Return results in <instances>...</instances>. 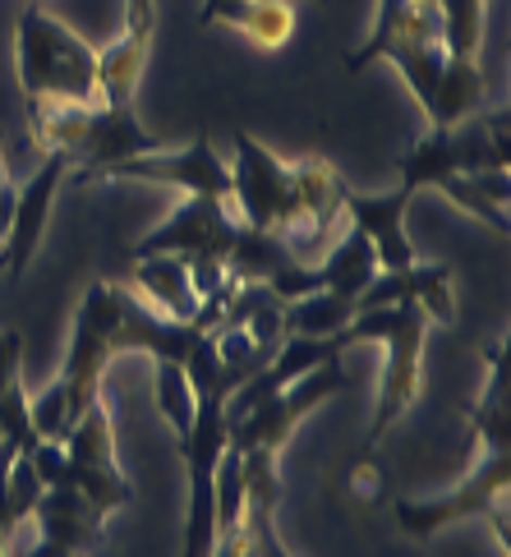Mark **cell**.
<instances>
[{
  "label": "cell",
  "instance_id": "obj_31",
  "mask_svg": "<svg viewBox=\"0 0 511 557\" xmlns=\"http://www.w3.org/2000/svg\"><path fill=\"white\" fill-rule=\"evenodd\" d=\"M245 10V0H208L199 10V28H212V24H235Z\"/></svg>",
  "mask_w": 511,
  "mask_h": 557
},
{
  "label": "cell",
  "instance_id": "obj_24",
  "mask_svg": "<svg viewBox=\"0 0 511 557\" xmlns=\"http://www.w3.org/2000/svg\"><path fill=\"white\" fill-rule=\"evenodd\" d=\"M230 28H240L253 47L282 51L290 42V33H295V5L290 0H245V10Z\"/></svg>",
  "mask_w": 511,
  "mask_h": 557
},
{
  "label": "cell",
  "instance_id": "obj_28",
  "mask_svg": "<svg viewBox=\"0 0 511 557\" xmlns=\"http://www.w3.org/2000/svg\"><path fill=\"white\" fill-rule=\"evenodd\" d=\"M28 420H33V433L42 437V443H61V437L70 433V396H65L61 377H55L42 396L28 401Z\"/></svg>",
  "mask_w": 511,
  "mask_h": 557
},
{
  "label": "cell",
  "instance_id": "obj_21",
  "mask_svg": "<svg viewBox=\"0 0 511 557\" xmlns=\"http://www.w3.org/2000/svg\"><path fill=\"white\" fill-rule=\"evenodd\" d=\"M319 272H323V290H337V295H350V300H356L373 276H378V253H373V245L350 226L341 240L332 245L327 263H319Z\"/></svg>",
  "mask_w": 511,
  "mask_h": 557
},
{
  "label": "cell",
  "instance_id": "obj_3",
  "mask_svg": "<svg viewBox=\"0 0 511 557\" xmlns=\"http://www.w3.org/2000/svg\"><path fill=\"white\" fill-rule=\"evenodd\" d=\"M18 88L24 107L97 102V47H88L37 0L18 14Z\"/></svg>",
  "mask_w": 511,
  "mask_h": 557
},
{
  "label": "cell",
  "instance_id": "obj_9",
  "mask_svg": "<svg viewBox=\"0 0 511 557\" xmlns=\"http://www.w3.org/2000/svg\"><path fill=\"white\" fill-rule=\"evenodd\" d=\"M475 171H507V152L494 148L479 115H470V121L451 129H428L401 152V185L410 189L443 185L447 175H475Z\"/></svg>",
  "mask_w": 511,
  "mask_h": 557
},
{
  "label": "cell",
  "instance_id": "obj_11",
  "mask_svg": "<svg viewBox=\"0 0 511 557\" xmlns=\"http://www.w3.org/2000/svg\"><path fill=\"white\" fill-rule=\"evenodd\" d=\"M97 181H148V185L185 189V198H226L230 203V171L222 162V152L212 148L208 134H199L180 152L157 148L144 157H129V162L102 171Z\"/></svg>",
  "mask_w": 511,
  "mask_h": 557
},
{
  "label": "cell",
  "instance_id": "obj_17",
  "mask_svg": "<svg viewBox=\"0 0 511 557\" xmlns=\"http://www.w3.org/2000/svg\"><path fill=\"white\" fill-rule=\"evenodd\" d=\"M129 290L139 295L148 309H157L162 318H175V323H194L199 313V295L189 286V268L185 258L171 253H148V258H129Z\"/></svg>",
  "mask_w": 511,
  "mask_h": 557
},
{
  "label": "cell",
  "instance_id": "obj_26",
  "mask_svg": "<svg viewBox=\"0 0 511 557\" xmlns=\"http://www.w3.org/2000/svg\"><path fill=\"white\" fill-rule=\"evenodd\" d=\"M438 189H443L457 208H465L470 216H479L484 226H494L498 235H507V226H511V222H507V208H502V203H494V198L484 194V185L475 181V175H447V181H443Z\"/></svg>",
  "mask_w": 511,
  "mask_h": 557
},
{
  "label": "cell",
  "instance_id": "obj_34",
  "mask_svg": "<svg viewBox=\"0 0 511 557\" xmlns=\"http://www.w3.org/2000/svg\"><path fill=\"white\" fill-rule=\"evenodd\" d=\"M434 5H438V0H434Z\"/></svg>",
  "mask_w": 511,
  "mask_h": 557
},
{
  "label": "cell",
  "instance_id": "obj_7",
  "mask_svg": "<svg viewBox=\"0 0 511 557\" xmlns=\"http://www.w3.org/2000/svg\"><path fill=\"white\" fill-rule=\"evenodd\" d=\"M61 447L70 456V480H65L70 488L92 497L102 511H121L134 503V484L125 480V470L115 466V433H111V410L102 396L70 424Z\"/></svg>",
  "mask_w": 511,
  "mask_h": 557
},
{
  "label": "cell",
  "instance_id": "obj_29",
  "mask_svg": "<svg viewBox=\"0 0 511 557\" xmlns=\"http://www.w3.org/2000/svg\"><path fill=\"white\" fill-rule=\"evenodd\" d=\"M410 300V268L406 272H378L373 282L356 295V313L360 309H387V305H401Z\"/></svg>",
  "mask_w": 511,
  "mask_h": 557
},
{
  "label": "cell",
  "instance_id": "obj_33",
  "mask_svg": "<svg viewBox=\"0 0 511 557\" xmlns=\"http://www.w3.org/2000/svg\"><path fill=\"white\" fill-rule=\"evenodd\" d=\"M10 185V171H5V129H0V189Z\"/></svg>",
  "mask_w": 511,
  "mask_h": 557
},
{
  "label": "cell",
  "instance_id": "obj_22",
  "mask_svg": "<svg viewBox=\"0 0 511 557\" xmlns=\"http://www.w3.org/2000/svg\"><path fill=\"white\" fill-rule=\"evenodd\" d=\"M350 318H356V300L337 290H313L304 300L286 305V336H337Z\"/></svg>",
  "mask_w": 511,
  "mask_h": 557
},
{
  "label": "cell",
  "instance_id": "obj_32",
  "mask_svg": "<svg viewBox=\"0 0 511 557\" xmlns=\"http://www.w3.org/2000/svg\"><path fill=\"white\" fill-rule=\"evenodd\" d=\"M18 557H74V553H65V548H55V544H47V540H37L28 553H18Z\"/></svg>",
  "mask_w": 511,
  "mask_h": 557
},
{
  "label": "cell",
  "instance_id": "obj_18",
  "mask_svg": "<svg viewBox=\"0 0 511 557\" xmlns=\"http://www.w3.org/2000/svg\"><path fill=\"white\" fill-rule=\"evenodd\" d=\"M484 107V74H479V61H457V55H447L443 65V78L434 88V102L424 107L428 115V129H451L470 121V115H479Z\"/></svg>",
  "mask_w": 511,
  "mask_h": 557
},
{
  "label": "cell",
  "instance_id": "obj_25",
  "mask_svg": "<svg viewBox=\"0 0 511 557\" xmlns=\"http://www.w3.org/2000/svg\"><path fill=\"white\" fill-rule=\"evenodd\" d=\"M410 300L424 309L428 323H457V286H451L447 263H415L410 268Z\"/></svg>",
  "mask_w": 511,
  "mask_h": 557
},
{
  "label": "cell",
  "instance_id": "obj_6",
  "mask_svg": "<svg viewBox=\"0 0 511 557\" xmlns=\"http://www.w3.org/2000/svg\"><path fill=\"white\" fill-rule=\"evenodd\" d=\"M507 480H511V451H488V456H479V466L465 484H457L451 493H438V497H420V503L415 497H397L391 516H397V525L410 540H434L447 525L494 511L507 497Z\"/></svg>",
  "mask_w": 511,
  "mask_h": 557
},
{
  "label": "cell",
  "instance_id": "obj_10",
  "mask_svg": "<svg viewBox=\"0 0 511 557\" xmlns=\"http://www.w3.org/2000/svg\"><path fill=\"white\" fill-rule=\"evenodd\" d=\"M240 216L226 198H185L180 208L166 216V226L148 231L139 245L129 249V258H148V253H171V258H222L235 245Z\"/></svg>",
  "mask_w": 511,
  "mask_h": 557
},
{
  "label": "cell",
  "instance_id": "obj_20",
  "mask_svg": "<svg viewBox=\"0 0 511 557\" xmlns=\"http://www.w3.org/2000/svg\"><path fill=\"white\" fill-rule=\"evenodd\" d=\"M290 249L282 235H272V231H259V226H245L235 231V245L226 253V276L230 282H267L272 272H277L282 263H290Z\"/></svg>",
  "mask_w": 511,
  "mask_h": 557
},
{
  "label": "cell",
  "instance_id": "obj_14",
  "mask_svg": "<svg viewBox=\"0 0 511 557\" xmlns=\"http://www.w3.org/2000/svg\"><path fill=\"white\" fill-rule=\"evenodd\" d=\"M410 198H415L410 185H397L387 194H360V189L346 185V194H341V216H350V226L373 245V253H378V272H406V268L420 263L415 245H410V235H406Z\"/></svg>",
  "mask_w": 511,
  "mask_h": 557
},
{
  "label": "cell",
  "instance_id": "obj_2",
  "mask_svg": "<svg viewBox=\"0 0 511 557\" xmlns=\"http://www.w3.org/2000/svg\"><path fill=\"white\" fill-rule=\"evenodd\" d=\"M346 346L360 342H378L387 350L383 364V383H378V401H373V420H369V447H378V437L401 420V414L420 401L424 392V342H428V318L415 300L387 305V309H360L350 323L341 327Z\"/></svg>",
  "mask_w": 511,
  "mask_h": 557
},
{
  "label": "cell",
  "instance_id": "obj_8",
  "mask_svg": "<svg viewBox=\"0 0 511 557\" xmlns=\"http://www.w3.org/2000/svg\"><path fill=\"white\" fill-rule=\"evenodd\" d=\"M230 171V208L245 226L282 235L290 212V162L263 148L249 129H235V166Z\"/></svg>",
  "mask_w": 511,
  "mask_h": 557
},
{
  "label": "cell",
  "instance_id": "obj_15",
  "mask_svg": "<svg viewBox=\"0 0 511 557\" xmlns=\"http://www.w3.org/2000/svg\"><path fill=\"white\" fill-rule=\"evenodd\" d=\"M107 516L111 511H102L92 497L65 484V488H42L28 521L37 525V540H47L74 557H92L107 544Z\"/></svg>",
  "mask_w": 511,
  "mask_h": 557
},
{
  "label": "cell",
  "instance_id": "obj_12",
  "mask_svg": "<svg viewBox=\"0 0 511 557\" xmlns=\"http://www.w3.org/2000/svg\"><path fill=\"white\" fill-rule=\"evenodd\" d=\"M341 194H346V181L332 171V162H323V157L290 162V212H286L282 240L295 258H304L332 226H337Z\"/></svg>",
  "mask_w": 511,
  "mask_h": 557
},
{
  "label": "cell",
  "instance_id": "obj_23",
  "mask_svg": "<svg viewBox=\"0 0 511 557\" xmlns=\"http://www.w3.org/2000/svg\"><path fill=\"white\" fill-rule=\"evenodd\" d=\"M484 14H488V0H438L447 55H457V61H479Z\"/></svg>",
  "mask_w": 511,
  "mask_h": 557
},
{
  "label": "cell",
  "instance_id": "obj_19",
  "mask_svg": "<svg viewBox=\"0 0 511 557\" xmlns=\"http://www.w3.org/2000/svg\"><path fill=\"white\" fill-rule=\"evenodd\" d=\"M148 47H152V37L125 33L121 42L97 51V102L102 107H134V92H139V78L148 65Z\"/></svg>",
  "mask_w": 511,
  "mask_h": 557
},
{
  "label": "cell",
  "instance_id": "obj_27",
  "mask_svg": "<svg viewBox=\"0 0 511 557\" xmlns=\"http://www.w3.org/2000/svg\"><path fill=\"white\" fill-rule=\"evenodd\" d=\"M157 406H162L166 424L175 429V437H180L194 420V392H189V377L180 364H157Z\"/></svg>",
  "mask_w": 511,
  "mask_h": 557
},
{
  "label": "cell",
  "instance_id": "obj_13",
  "mask_svg": "<svg viewBox=\"0 0 511 557\" xmlns=\"http://www.w3.org/2000/svg\"><path fill=\"white\" fill-rule=\"evenodd\" d=\"M70 175V162L61 152H47L42 166L28 175L24 189H14V216H10V235H5V249H0V276L5 282H24V272L33 263L37 245L47 235V222H51V203L61 194Z\"/></svg>",
  "mask_w": 511,
  "mask_h": 557
},
{
  "label": "cell",
  "instance_id": "obj_5",
  "mask_svg": "<svg viewBox=\"0 0 511 557\" xmlns=\"http://www.w3.org/2000/svg\"><path fill=\"white\" fill-rule=\"evenodd\" d=\"M341 387H346L341 355H332V360H323L319 369H309V373L295 377V383H286L282 392H272L267 401L249 406L245 414L226 420V443L235 451H277L282 456L295 424H300L309 410H319L323 401H332Z\"/></svg>",
  "mask_w": 511,
  "mask_h": 557
},
{
  "label": "cell",
  "instance_id": "obj_30",
  "mask_svg": "<svg viewBox=\"0 0 511 557\" xmlns=\"http://www.w3.org/2000/svg\"><path fill=\"white\" fill-rule=\"evenodd\" d=\"M18 364H24V332L5 327V332H0V392H5L14 377H24V373H18Z\"/></svg>",
  "mask_w": 511,
  "mask_h": 557
},
{
  "label": "cell",
  "instance_id": "obj_16",
  "mask_svg": "<svg viewBox=\"0 0 511 557\" xmlns=\"http://www.w3.org/2000/svg\"><path fill=\"white\" fill-rule=\"evenodd\" d=\"M484 364H488V377H484V392L475 410H470V443H475L484 456L488 451H511V364H507V342L498 336V342H484L479 346Z\"/></svg>",
  "mask_w": 511,
  "mask_h": 557
},
{
  "label": "cell",
  "instance_id": "obj_35",
  "mask_svg": "<svg viewBox=\"0 0 511 557\" xmlns=\"http://www.w3.org/2000/svg\"><path fill=\"white\" fill-rule=\"evenodd\" d=\"M319 5H323V0H319Z\"/></svg>",
  "mask_w": 511,
  "mask_h": 557
},
{
  "label": "cell",
  "instance_id": "obj_1",
  "mask_svg": "<svg viewBox=\"0 0 511 557\" xmlns=\"http://www.w3.org/2000/svg\"><path fill=\"white\" fill-rule=\"evenodd\" d=\"M28 111V134L42 152H61L70 162L65 181H97L102 171L129 162V157L157 152L162 138H152L134 107H102V102H42L24 107Z\"/></svg>",
  "mask_w": 511,
  "mask_h": 557
},
{
  "label": "cell",
  "instance_id": "obj_4",
  "mask_svg": "<svg viewBox=\"0 0 511 557\" xmlns=\"http://www.w3.org/2000/svg\"><path fill=\"white\" fill-rule=\"evenodd\" d=\"M125 286L121 282H92L84 290V300L74 309L70 327V350L61 364V383L70 396V424L84 414L97 396H102L107 364L115 360V323H121Z\"/></svg>",
  "mask_w": 511,
  "mask_h": 557
}]
</instances>
